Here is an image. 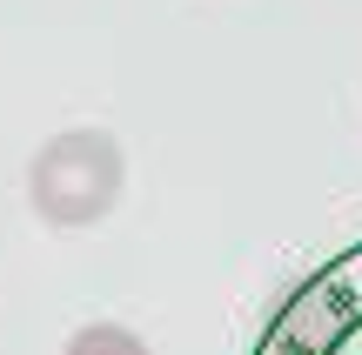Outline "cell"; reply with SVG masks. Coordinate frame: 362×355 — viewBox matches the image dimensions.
<instances>
[{
    "instance_id": "cell-1",
    "label": "cell",
    "mask_w": 362,
    "mask_h": 355,
    "mask_svg": "<svg viewBox=\"0 0 362 355\" xmlns=\"http://www.w3.org/2000/svg\"><path fill=\"white\" fill-rule=\"evenodd\" d=\"M128 155L101 128H67L27 161V201L47 228H94L121 201Z\"/></svg>"
},
{
    "instance_id": "cell-2",
    "label": "cell",
    "mask_w": 362,
    "mask_h": 355,
    "mask_svg": "<svg viewBox=\"0 0 362 355\" xmlns=\"http://www.w3.org/2000/svg\"><path fill=\"white\" fill-rule=\"evenodd\" d=\"M61 355H148V342L134 329H121V322H88V329L67 335Z\"/></svg>"
}]
</instances>
